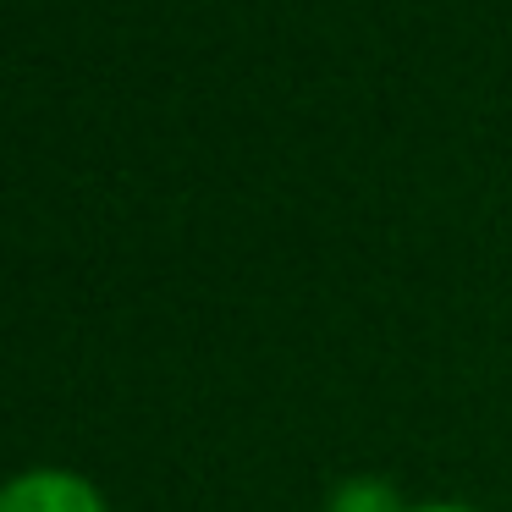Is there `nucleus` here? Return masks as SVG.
Listing matches in <instances>:
<instances>
[{
  "label": "nucleus",
  "mask_w": 512,
  "mask_h": 512,
  "mask_svg": "<svg viewBox=\"0 0 512 512\" xmlns=\"http://www.w3.org/2000/svg\"><path fill=\"white\" fill-rule=\"evenodd\" d=\"M0 512H111L105 490L78 468H23L0 485Z\"/></svg>",
  "instance_id": "f257e3e1"
},
{
  "label": "nucleus",
  "mask_w": 512,
  "mask_h": 512,
  "mask_svg": "<svg viewBox=\"0 0 512 512\" xmlns=\"http://www.w3.org/2000/svg\"><path fill=\"white\" fill-rule=\"evenodd\" d=\"M331 512H408V501L386 479H347V485H336Z\"/></svg>",
  "instance_id": "f03ea898"
},
{
  "label": "nucleus",
  "mask_w": 512,
  "mask_h": 512,
  "mask_svg": "<svg viewBox=\"0 0 512 512\" xmlns=\"http://www.w3.org/2000/svg\"><path fill=\"white\" fill-rule=\"evenodd\" d=\"M408 512H479V507H468V501H419Z\"/></svg>",
  "instance_id": "7ed1b4c3"
}]
</instances>
